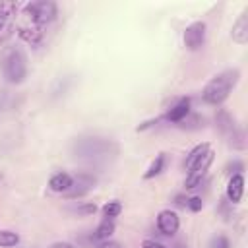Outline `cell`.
<instances>
[{"mask_svg": "<svg viewBox=\"0 0 248 248\" xmlns=\"http://www.w3.org/2000/svg\"><path fill=\"white\" fill-rule=\"evenodd\" d=\"M238 76H240V72H238L236 68H232V70H225V72L217 74L215 78H211V79L205 83L203 91H202L203 101L209 103V105H219V103H223V101L231 95V91L234 89V85H236V81H238Z\"/></svg>", "mask_w": 248, "mask_h": 248, "instance_id": "obj_1", "label": "cell"}, {"mask_svg": "<svg viewBox=\"0 0 248 248\" xmlns=\"http://www.w3.org/2000/svg\"><path fill=\"white\" fill-rule=\"evenodd\" d=\"M4 74L10 83H21L27 76V60L21 50H10L4 56Z\"/></svg>", "mask_w": 248, "mask_h": 248, "instance_id": "obj_2", "label": "cell"}, {"mask_svg": "<svg viewBox=\"0 0 248 248\" xmlns=\"http://www.w3.org/2000/svg\"><path fill=\"white\" fill-rule=\"evenodd\" d=\"M25 12L27 16L37 23V25H45V23H50L56 14H58V8L54 2L50 0H37V2H29L25 6Z\"/></svg>", "mask_w": 248, "mask_h": 248, "instance_id": "obj_3", "label": "cell"}, {"mask_svg": "<svg viewBox=\"0 0 248 248\" xmlns=\"http://www.w3.org/2000/svg\"><path fill=\"white\" fill-rule=\"evenodd\" d=\"M211 161H213V151H209V153H207V155H205V157H203L192 170H188V176H186V182H184L186 190H192V188H196V186L202 184V178L205 176V172H207Z\"/></svg>", "mask_w": 248, "mask_h": 248, "instance_id": "obj_4", "label": "cell"}, {"mask_svg": "<svg viewBox=\"0 0 248 248\" xmlns=\"http://www.w3.org/2000/svg\"><path fill=\"white\" fill-rule=\"evenodd\" d=\"M205 41V23L203 21H196L192 25L186 27L184 31V45L190 50H198Z\"/></svg>", "mask_w": 248, "mask_h": 248, "instance_id": "obj_5", "label": "cell"}, {"mask_svg": "<svg viewBox=\"0 0 248 248\" xmlns=\"http://www.w3.org/2000/svg\"><path fill=\"white\" fill-rule=\"evenodd\" d=\"M157 227H159V231H161L163 234L170 236V234H174V232L178 231L180 219H178V215H176L174 211L163 209V211H159V215H157Z\"/></svg>", "mask_w": 248, "mask_h": 248, "instance_id": "obj_6", "label": "cell"}, {"mask_svg": "<svg viewBox=\"0 0 248 248\" xmlns=\"http://www.w3.org/2000/svg\"><path fill=\"white\" fill-rule=\"evenodd\" d=\"M232 41L238 43V45H246L248 43V10H244L240 14V17L232 23Z\"/></svg>", "mask_w": 248, "mask_h": 248, "instance_id": "obj_7", "label": "cell"}, {"mask_svg": "<svg viewBox=\"0 0 248 248\" xmlns=\"http://www.w3.org/2000/svg\"><path fill=\"white\" fill-rule=\"evenodd\" d=\"M242 194H244V176L242 174H232L229 184H227V198L232 203H236V202H240Z\"/></svg>", "mask_w": 248, "mask_h": 248, "instance_id": "obj_8", "label": "cell"}, {"mask_svg": "<svg viewBox=\"0 0 248 248\" xmlns=\"http://www.w3.org/2000/svg\"><path fill=\"white\" fill-rule=\"evenodd\" d=\"M72 184H74V178L68 172H56L48 180V188L52 192H68L72 188Z\"/></svg>", "mask_w": 248, "mask_h": 248, "instance_id": "obj_9", "label": "cell"}, {"mask_svg": "<svg viewBox=\"0 0 248 248\" xmlns=\"http://www.w3.org/2000/svg\"><path fill=\"white\" fill-rule=\"evenodd\" d=\"M209 151H211V149H209V143H200V145H196V147L190 151V155L186 157V170H192Z\"/></svg>", "mask_w": 248, "mask_h": 248, "instance_id": "obj_10", "label": "cell"}, {"mask_svg": "<svg viewBox=\"0 0 248 248\" xmlns=\"http://www.w3.org/2000/svg\"><path fill=\"white\" fill-rule=\"evenodd\" d=\"M188 112H190V101H188V99H182L180 103H176V105L169 110L167 118H169L170 122H180Z\"/></svg>", "mask_w": 248, "mask_h": 248, "instance_id": "obj_11", "label": "cell"}, {"mask_svg": "<svg viewBox=\"0 0 248 248\" xmlns=\"http://www.w3.org/2000/svg\"><path fill=\"white\" fill-rule=\"evenodd\" d=\"M112 232H114V221L105 217V219L99 223V227L95 229V238H97L99 242H101V240H108Z\"/></svg>", "mask_w": 248, "mask_h": 248, "instance_id": "obj_12", "label": "cell"}, {"mask_svg": "<svg viewBox=\"0 0 248 248\" xmlns=\"http://www.w3.org/2000/svg\"><path fill=\"white\" fill-rule=\"evenodd\" d=\"M19 242V236L17 232H12V231H0V246L2 248H12Z\"/></svg>", "mask_w": 248, "mask_h": 248, "instance_id": "obj_13", "label": "cell"}, {"mask_svg": "<svg viewBox=\"0 0 248 248\" xmlns=\"http://www.w3.org/2000/svg\"><path fill=\"white\" fill-rule=\"evenodd\" d=\"M163 165H165V155H157V159L151 163V167L147 169V172L143 174V178H153V176H157V174L163 170Z\"/></svg>", "mask_w": 248, "mask_h": 248, "instance_id": "obj_14", "label": "cell"}, {"mask_svg": "<svg viewBox=\"0 0 248 248\" xmlns=\"http://www.w3.org/2000/svg\"><path fill=\"white\" fill-rule=\"evenodd\" d=\"M120 211H122L120 202H108V203L103 205V215H105L107 219H114V217H118Z\"/></svg>", "mask_w": 248, "mask_h": 248, "instance_id": "obj_15", "label": "cell"}, {"mask_svg": "<svg viewBox=\"0 0 248 248\" xmlns=\"http://www.w3.org/2000/svg\"><path fill=\"white\" fill-rule=\"evenodd\" d=\"M10 4H0V29H4L6 21H8V16H10Z\"/></svg>", "mask_w": 248, "mask_h": 248, "instance_id": "obj_16", "label": "cell"}, {"mask_svg": "<svg viewBox=\"0 0 248 248\" xmlns=\"http://www.w3.org/2000/svg\"><path fill=\"white\" fill-rule=\"evenodd\" d=\"M209 248H231V244H229V240H227L225 236H215V238L211 240Z\"/></svg>", "mask_w": 248, "mask_h": 248, "instance_id": "obj_17", "label": "cell"}, {"mask_svg": "<svg viewBox=\"0 0 248 248\" xmlns=\"http://www.w3.org/2000/svg\"><path fill=\"white\" fill-rule=\"evenodd\" d=\"M186 203H188V207H190L192 211H200V209H202V198H198V196L190 198Z\"/></svg>", "mask_w": 248, "mask_h": 248, "instance_id": "obj_18", "label": "cell"}, {"mask_svg": "<svg viewBox=\"0 0 248 248\" xmlns=\"http://www.w3.org/2000/svg\"><path fill=\"white\" fill-rule=\"evenodd\" d=\"M141 248H169V246H165V244H161V242H157V240L145 238V240L141 242Z\"/></svg>", "mask_w": 248, "mask_h": 248, "instance_id": "obj_19", "label": "cell"}, {"mask_svg": "<svg viewBox=\"0 0 248 248\" xmlns=\"http://www.w3.org/2000/svg\"><path fill=\"white\" fill-rule=\"evenodd\" d=\"M97 248H122L120 246V242H116V240H101L99 244H97Z\"/></svg>", "mask_w": 248, "mask_h": 248, "instance_id": "obj_20", "label": "cell"}, {"mask_svg": "<svg viewBox=\"0 0 248 248\" xmlns=\"http://www.w3.org/2000/svg\"><path fill=\"white\" fill-rule=\"evenodd\" d=\"M50 248H74L70 242H54Z\"/></svg>", "mask_w": 248, "mask_h": 248, "instance_id": "obj_21", "label": "cell"}]
</instances>
